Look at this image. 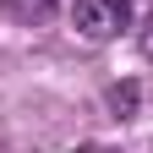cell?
<instances>
[{
  "instance_id": "obj_1",
  "label": "cell",
  "mask_w": 153,
  "mask_h": 153,
  "mask_svg": "<svg viewBox=\"0 0 153 153\" xmlns=\"http://www.w3.org/2000/svg\"><path fill=\"white\" fill-rule=\"evenodd\" d=\"M71 27L88 38V44H109L131 27V0H76Z\"/></svg>"
},
{
  "instance_id": "obj_2",
  "label": "cell",
  "mask_w": 153,
  "mask_h": 153,
  "mask_svg": "<svg viewBox=\"0 0 153 153\" xmlns=\"http://www.w3.org/2000/svg\"><path fill=\"white\" fill-rule=\"evenodd\" d=\"M6 6H11V16H16V22H49V16H55V6H60V0H6Z\"/></svg>"
},
{
  "instance_id": "obj_3",
  "label": "cell",
  "mask_w": 153,
  "mask_h": 153,
  "mask_svg": "<svg viewBox=\"0 0 153 153\" xmlns=\"http://www.w3.org/2000/svg\"><path fill=\"white\" fill-rule=\"evenodd\" d=\"M109 104H115V109H131V104H137V88H115Z\"/></svg>"
},
{
  "instance_id": "obj_4",
  "label": "cell",
  "mask_w": 153,
  "mask_h": 153,
  "mask_svg": "<svg viewBox=\"0 0 153 153\" xmlns=\"http://www.w3.org/2000/svg\"><path fill=\"white\" fill-rule=\"evenodd\" d=\"M142 55L153 60V22H148V33H142Z\"/></svg>"
},
{
  "instance_id": "obj_5",
  "label": "cell",
  "mask_w": 153,
  "mask_h": 153,
  "mask_svg": "<svg viewBox=\"0 0 153 153\" xmlns=\"http://www.w3.org/2000/svg\"><path fill=\"white\" fill-rule=\"evenodd\" d=\"M82 153H109V148H82Z\"/></svg>"
}]
</instances>
